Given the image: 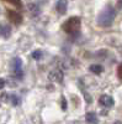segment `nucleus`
<instances>
[{
	"instance_id": "4",
	"label": "nucleus",
	"mask_w": 122,
	"mask_h": 124,
	"mask_svg": "<svg viewBox=\"0 0 122 124\" xmlns=\"http://www.w3.org/2000/svg\"><path fill=\"white\" fill-rule=\"evenodd\" d=\"M21 66H22V61L21 58H14L13 63H11V67H13V72L15 73L16 77L21 78L22 77V70H21Z\"/></svg>"
},
{
	"instance_id": "1",
	"label": "nucleus",
	"mask_w": 122,
	"mask_h": 124,
	"mask_svg": "<svg viewBox=\"0 0 122 124\" xmlns=\"http://www.w3.org/2000/svg\"><path fill=\"white\" fill-rule=\"evenodd\" d=\"M116 17V10L111 6L107 5L103 11H101L97 16V25L101 27H110L114 24V20Z\"/></svg>"
},
{
	"instance_id": "13",
	"label": "nucleus",
	"mask_w": 122,
	"mask_h": 124,
	"mask_svg": "<svg viewBox=\"0 0 122 124\" xmlns=\"http://www.w3.org/2000/svg\"><path fill=\"white\" fill-rule=\"evenodd\" d=\"M10 99H11L13 106H19L20 104V98L16 94H11V96H10Z\"/></svg>"
},
{
	"instance_id": "12",
	"label": "nucleus",
	"mask_w": 122,
	"mask_h": 124,
	"mask_svg": "<svg viewBox=\"0 0 122 124\" xmlns=\"http://www.w3.org/2000/svg\"><path fill=\"white\" fill-rule=\"evenodd\" d=\"M3 1L11 4V5H14V6L17 8V9H21V8H22V1H21V0H3Z\"/></svg>"
},
{
	"instance_id": "7",
	"label": "nucleus",
	"mask_w": 122,
	"mask_h": 124,
	"mask_svg": "<svg viewBox=\"0 0 122 124\" xmlns=\"http://www.w3.org/2000/svg\"><path fill=\"white\" fill-rule=\"evenodd\" d=\"M0 35L5 39L10 37V35H11V27H10V25H7L5 23H0Z\"/></svg>"
},
{
	"instance_id": "5",
	"label": "nucleus",
	"mask_w": 122,
	"mask_h": 124,
	"mask_svg": "<svg viewBox=\"0 0 122 124\" xmlns=\"http://www.w3.org/2000/svg\"><path fill=\"white\" fill-rule=\"evenodd\" d=\"M48 78L52 82H57V83H62L63 82V72L60 70H53L49 72Z\"/></svg>"
},
{
	"instance_id": "17",
	"label": "nucleus",
	"mask_w": 122,
	"mask_h": 124,
	"mask_svg": "<svg viewBox=\"0 0 122 124\" xmlns=\"http://www.w3.org/2000/svg\"><path fill=\"white\" fill-rule=\"evenodd\" d=\"M4 86H5V81L3 78H0V89L4 88Z\"/></svg>"
},
{
	"instance_id": "6",
	"label": "nucleus",
	"mask_w": 122,
	"mask_h": 124,
	"mask_svg": "<svg viewBox=\"0 0 122 124\" xmlns=\"http://www.w3.org/2000/svg\"><path fill=\"white\" fill-rule=\"evenodd\" d=\"M99 103L103 107H105V108H111V107L115 104V101H114L112 97L109 96V94H103V96L99 98Z\"/></svg>"
},
{
	"instance_id": "16",
	"label": "nucleus",
	"mask_w": 122,
	"mask_h": 124,
	"mask_svg": "<svg viewBox=\"0 0 122 124\" xmlns=\"http://www.w3.org/2000/svg\"><path fill=\"white\" fill-rule=\"evenodd\" d=\"M62 109H63V110L67 109V101H65L64 97H62Z\"/></svg>"
},
{
	"instance_id": "8",
	"label": "nucleus",
	"mask_w": 122,
	"mask_h": 124,
	"mask_svg": "<svg viewBox=\"0 0 122 124\" xmlns=\"http://www.w3.org/2000/svg\"><path fill=\"white\" fill-rule=\"evenodd\" d=\"M56 9L59 14H65L67 13V9H68V3L67 0H58L57 1V5H56Z\"/></svg>"
},
{
	"instance_id": "15",
	"label": "nucleus",
	"mask_w": 122,
	"mask_h": 124,
	"mask_svg": "<svg viewBox=\"0 0 122 124\" xmlns=\"http://www.w3.org/2000/svg\"><path fill=\"white\" fill-rule=\"evenodd\" d=\"M117 76H118V78L120 79H122V63L118 66V68H117Z\"/></svg>"
},
{
	"instance_id": "14",
	"label": "nucleus",
	"mask_w": 122,
	"mask_h": 124,
	"mask_svg": "<svg viewBox=\"0 0 122 124\" xmlns=\"http://www.w3.org/2000/svg\"><path fill=\"white\" fill-rule=\"evenodd\" d=\"M32 57H33L35 60H41V57H42V52H41L39 50L33 51V52H32Z\"/></svg>"
},
{
	"instance_id": "11",
	"label": "nucleus",
	"mask_w": 122,
	"mask_h": 124,
	"mask_svg": "<svg viewBox=\"0 0 122 124\" xmlns=\"http://www.w3.org/2000/svg\"><path fill=\"white\" fill-rule=\"evenodd\" d=\"M89 70H90V72H93L94 75H100L104 72V67L101 65H91Z\"/></svg>"
},
{
	"instance_id": "19",
	"label": "nucleus",
	"mask_w": 122,
	"mask_h": 124,
	"mask_svg": "<svg viewBox=\"0 0 122 124\" xmlns=\"http://www.w3.org/2000/svg\"><path fill=\"white\" fill-rule=\"evenodd\" d=\"M117 8L122 9V0H117Z\"/></svg>"
},
{
	"instance_id": "2",
	"label": "nucleus",
	"mask_w": 122,
	"mask_h": 124,
	"mask_svg": "<svg viewBox=\"0 0 122 124\" xmlns=\"http://www.w3.org/2000/svg\"><path fill=\"white\" fill-rule=\"evenodd\" d=\"M80 25H81L80 17H78V16H72V17H69L67 21L63 24L62 29L65 31L67 34H74V32H77V31H79Z\"/></svg>"
},
{
	"instance_id": "10",
	"label": "nucleus",
	"mask_w": 122,
	"mask_h": 124,
	"mask_svg": "<svg viewBox=\"0 0 122 124\" xmlns=\"http://www.w3.org/2000/svg\"><path fill=\"white\" fill-rule=\"evenodd\" d=\"M27 10L30 11V14H31L32 16H38L39 13H41V10H39V8L37 6V4H33V3H31V4L27 5Z\"/></svg>"
},
{
	"instance_id": "20",
	"label": "nucleus",
	"mask_w": 122,
	"mask_h": 124,
	"mask_svg": "<svg viewBox=\"0 0 122 124\" xmlns=\"http://www.w3.org/2000/svg\"><path fill=\"white\" fill-rule=\"evenodd\" d=\"M114 124H122V122H120V120H116Z\"/></svg>"
},
{
	"instance_id": "9",
	"label": "nucleus",
	"mask_w": 122,
	"mask_h": 124,
	"mask_svg": "<svg viewBox=\"0 0 122 124\" xmlns=\"http://www.w3.org/2000/svg\"><path fill=\"white\" fill-rule=\"evenodd\" d=\"M85 120L89 124H97L99 123L97 116H96V113H94V112H88L85 114Z\"/></svg>"
},
{
	"instance_id": "18",
	"label": "nucleus",
	"mask_w": 122,
	"mask_h": 124,
	"mask_svg": "<svg viewBox=\"0 0 122 124\" xmlns=\"http://www.w3.org/2000/svg\"><path fill=\"white\" fill-rule=\"evenodd\" d=\"M10 97H9V94H6V93H3V99L5 101V102H7V99H9Z\"/></svg>"
},
{
	"instance_id": "3",
	"label": "nucleus",
	"mask_w": 122,
	"mask_h": 124,
	"mask_svg": "<svg viewBox=\"0 0 122 124\" xmlns=\"http://www.w3.org/2000/svg\"><path fill=\"white\" fill-rule=\"evenodd\" d=\"M6 16L10 20V23H14L15 25H20L22 23V15L17 11H14V10H7Z\"/></svg>"
}]
</instances>
